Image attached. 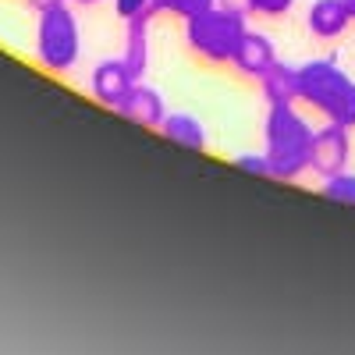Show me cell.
<instances>
[{"mask_svg":"<svg viewBox=\"0 0 355 355\" xmlns=\"http://www.w3.org/2000/svg\"><path fill=\"white\" fill-rule=\"evenodd\" d=\"M313 125L295 110V103H281L266 110L263 139H266V160H270V178L277 182H295L309 171V150H313Z\"/></svg>","mask_w":355,"mask_h":355,"instance_id":"cell-1","label":"cell"},{"mask_svg":"<svg viewBox=\"0 0 355 355\" xmlns=\"http://www.w3.org/2000/svg\"><path fill=\"white\" fill-rule=\"evenodd\" d=\"M299 100L327 121L355 128V78L338 61H306L299 68Z\"/></svg>","mask_w":355,"mask_h":355,"instance_id":"cell-2","label":"cell"},{"mask_svg":"<svg viewBox=\"0 0 355 355\" xmlns=\"http://www.w3.org/2000/svg\"><path fill=\"white\" fill-rule=\"evenodd\" d=\"M249 15H239V11H227V8H210L196 18L185 21V40L189 46L202 57V61L210 64H227L234 61V53H239L249 25H245Z\"/></svg>","mask_w":355,"mask_h":355,"instance_id":"cell-3","label":"cell"},{"mask_svg":"<svg viewBox=\"0 0 355 355\" xmlns=\"http://www.w3.org/2000/svg\"><path fill=\"white\" fill-rule=\"evenodd\" d=\"M78 53H82V33L71 8L61 4L43 11L36 25V61L46 71H71L78 64Z\"/></svg>","mask_w":355,"mask_h":355,"instance_id":"cell-4","label":"cell"},{"mask_svg":"<svg viewBox=\"0 0 355 355\" xmlns=\"http://www.w3.org/2000/svg\"><path fill=\"white\" fill-rule=\"evenodd\" d=\"M352 160V128L327 121L323 128L313 132V150H309V171L320 178H331L348 171Z\"/></svg>","mask_w":355,"mask_h":355,"instance_id":"cell-5","label":"cell"},{"mask_svg":"<svg viewBox=\"0 0 355 355\" xmlns=\"http://www.w3.org/2000/svg\"><path fill=\"white\" fill-rule=\"evenodd\" d=\"M135 82H139V75L125 64V57L100 61V64L93 68V75H89V89H93V96H96L103 107H110V110L121 107V100L132 93Z\"/></svg>","mask_w":355,"mask_h":355,"instance_id":"cell-6","label":"cell"},{"mask_svg":"<svg viewBox=\"0 0 355 355\" xmlns=\"http://www.w3.org/2000/svg\"><path fill=\"white\" fill-rule=\"evenodd\" d=\"M117 114L128 117V121H135V125H142V128H160V121L167 117V107H164V96L157 93L153 85L135 82L132 93L121 100V107H117Z\"/></svg>","mask_w":355,"mask_h":355,"instance_id":"cell-7","label":"cell"},{"mask_svg":"<svg viewBox=\"0 0 355 355\" xmlns=\"http://www.w3.org/2000/svg\"><path fill=\"white\" fill-rule=\"evenodd\" d=\"M277 64V50H274V40L270 36H263V33H245L239 53H234V68H239L242 75L249 78H263L266 71H270Z\"/></svg>","mask_w":355,"mask_h":355,"instance_id":"cell-8","label":"cell"},{"mask_svg":"<svg viewBox=\"0 0 355 355\" xmlns=\"http://www.w3.org/2000/svg\"><path fill=\"white\" fill-rule=\"evenodd\" d=\"M348 21H352V15H348L345 0H313L309 15H306V25L316 40H338L348 28Z\"/></svg>","mask_w":355,"mask_h":355,"instance_id":"cell-9","label":"cell"},{"mask_svg":"<svg viewBox=\"0 0 355 355\" xmlns=\"http://www.w3.org/2000/svg\"><path fill=\"white\" fill-rule=\"evenodd\" d=\"M157 132L167 142L182 146V150H196V153L206 150V128H202L199 117H192V114H167Z\"/></svg>","mask_w":355,"mask_h":355,"instance_id":"cell-10","label":"cell"},{"mask_svg":"<svg viewBox=\"0 0 355 355\" xmlns=\"http://www.w3.org/2000/svg\"><path fill=\"white\" fill-rule=\"evenodd\" d=\"M263 85V100L270 107H281V103H299V68L291 64H274L270 71H266L259 78Z\"/></svg>","mask_w":355,"mask_h":355,"instance_id":"cell-11","label":"cell"},{"mask_svg":"<svg viewBox=\"0 0 355 355\" xmlns=\"http://www.w3.org/2000/svg\"><path fill=\"white\" fill-rule=\"evenodd\" d=\"M125 64L142 78L146 68H150V21L139 18V21H125Z\"/></svg>","mask_w":355,"mask_h":355,"instance_id":"cell-12","label":"cell"},{"mask_svg":"<svg viewBox=\"0 0 355 355\" xmlns=\"http://www.w3.org/2000/svg\"><path fill=\"white\" fill-rule=\"evenodd\" d=\"M320 192L327 196L331 202H341V206H355V174H352V171H341V174H331V178H323Z\"/></svg>","mask_w":355,"mask_h":355,"instance_id":"cell-13","label":"cell"},{"mask_svg":"<svg viewBox=\"0 0 355 355\" xmlns=\"http://www.w3.org/2000/svg\"><path fill=\"white\" fill-rule=\"evenodd\" d=\"M210 8H217V0H157V15H174L182 21L210 11Z\"/></svg>","mask_w":355,"mask_h":355,"instance_id":"cell-14","label":"cell"},{"mask_svg":"<svg viewBox=\"0 0 355 355\" xmlns=\"http://www.w3.org/2000/svg\"><path fill=\"white\" fill-rule=\"evenodd\" d=\"M114 15L121 21H139V18L150 21L157 15V0H114Z\"/></svg>","mask_w":355,"mask_h":355,"instance_id":"cell-15","label":"cell"},{"mask_svg":"<svg viewBox=\"0 0 355 355\" xmlns=\"http://www.w3.org/2000/svg\"><path fill=\"white\" fill-rule=\"evenodd\" d=\"M234 167L249 171L256 178H270V160H266V153H239L234 157Z\"/></svg>","mask_w":355,"mask_h":355,"instance_id":"cell-16","label":"cell"},{"mask_svg":"<svg viewBox=\"0 0 355 355\" xmlns=\"http://www.w3.org/2000/svg\"><path fill=\"white\" fill-rule=\"evenodd\" d=\"M295 8V0H252V15H266V18H281Z\"/></svg>","mask_w":355,"mask_h":355,"instance_id":"cell-17","label":"cell"},{"mask_svg":"<svg viewBox=\"0 0 355 355\" xmlns=\"http://www.w3.org/2000/svg\"><path fill=\"white\" fill-rule=\"evenodd\" d=\"M217 4L227 11H239V15H252V0H217Z\"/></svg>","mask_w":355,"mask_h":355,"instance_id":"cell-18","label":"cell"},{"mask_svg":"<svg viewBox=\"0 0 355 355\" xmlns=\"http://www.w3.org/2000/svg\"><path fill=\"white\" fill-rule=\"evenodd\" d=\"M25 4H28V8H33L36 15H43V11H50V8H61V4H64V0H25Z\"/></svg>","mask_w":355,"mask_h":355,"instance_id":"cell-19","label":"cell"},{"mask_svg":"<svg viewBox=\"0 0 355 355\" xmlns=\"http://www.w3.org/2000/svg\"><path fill=\"white\" fill-rule=\"evenodd\" d=\"M75 4H82V8H93V4H100V0H75Z\"/></svg>","mask_w":355,"mask_h":355,"instance_id":"cell-20","label":"cell"},{"mask_svg":"<svg viewBox=\"0 0 355 355\" xmlns=\"http://www.w3.org/2000/svg\"><path fill=\"white\" fill-rule=\"evenodd\" d=\"M345 4H348V15H352V21H355V0H345Z\"/></svg>","mask_w":355,"mask_h":355,"instance_id":"cell-21","label":"cell"}]
</instances>
